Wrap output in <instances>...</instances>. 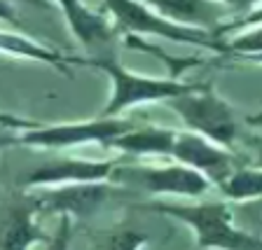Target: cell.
Wrapping results in <instances>:
<instances>
[{
  "mask_svg": "<svg viewBox=\"0 0 262 250\" xmlns=\"http://www.w3.org/2000/svg\"><path fill=\"white\" fill-rule=\"evenodd\" d=\"M0 124L14 131V138L3 141L0 145H21L33 150H68L80 145H103L126 129L136 124L131 120L117 117H103L101 120H84V122H59V124H35V122H21L10 115H0Z\"/></svg>",
  "mask_w": 262,
  "mask_h": 250,
  "instance_id": "cell-1",
  "label": "cell"
},
{
  "mask_svg": "<svg viewBox=\"0 0 262 250\" xmlns=\"http://www.w3.org/2000/svg\"><path fill=\"white\" fill-rule=\"evenodd\" d=\"M145 211L173 218L192 229L196 248H225V250H260L262 239L251 232H244L234 224L232 208L225 201L204 203H176L152 201L143 206Z\"/></svg>",
  "mask_w": 262,
  "mask_h": 250,
  "instance_id": "cell-2",
  "label": "cell"
},
{
  "mask_svg": "<svg viewBox=\"0 0 262 250\" xmlns=\"http://www.w3.org/2000/svg\"><path fill=\"white\" fill-rule=\"evenodd\" d=\"M89 65L105 73L110 80V98L108 105L101 112L103 117H117V115L126 112V110L145 103H164V101H169V98L178 96V94L190 92V89H194L199 84V82H183L178 80V75H169V77L141 75V73L124 68L110 54L92 56Z\"/></svg>",
  "mask_w": 262,
  "mask_h": 250,
  "instance_id": "cell-3",
  "label": "cell"
},
{
  "mask_svg": "<svg viewBox=\"0 0 262 250\" xmlns=\"http://www.w3.org/2000/svg\"><path fill=\"white\" fill-rule=\"evenodd\" d=\"M103 7L117 35H124V38L126 35H131V38L155 35V38H164L171 40V42L204 47L213 54H232L229 42H225L213 31L180 26V24H173L169 19H162L141 0H103Z\"/></svg>",
  "mask_w": 262,
  "mask_h": 250,
  "instance_id": "cell-4",
  "label": "cell"
},
{
  "mask_svg": "<svg viewBox=\"0 0 262 250\" xmlns=\"http://www.w3.org/2000/svg\"><path fill=\"white\" fill-rule=\"evenodd\" d=\"M164 105L178 115L183 124L187 126V131H194L227 150L234 147L236 136H239L236 112L211 84L206 82L196 84L190 92L164 101Z\"/></svg>",
  "mask_w": 262,
  "mask_h": 250,
  "instance_id": "cell-5",
  "label": "cell"
},
{
  "mask_svg": "<svg viewBox=\"0 0 262 250\" xmlns=\"http://www.w3.org/2000/svg\"><path fill=\"white\" fill-rule=\"evenodd\" d=\"M115 185L136 187L157 196H187L199 199L211 190V183L185 164H117L110 175Z\"/></svg>",
  "mask_w": 262,
  "mask_h": 250,
  "instance_id": "cell-6",
  "label": "cell"
},
{
  "mask_svg": "<svg viewBox=\"0 0 262 250\" xmlns=\"http://www.w3.org/2000/svg\"><path fill=\"white\" fill-rule=\"evenodd\" d=\"M120 190L113 180L96 183H63V185L33 187V203L38 213H54L61 218H89L110 194Z\"/></svg>",
  "mask_w": 262,
  "mask_h": 250,
  "instance_id": "cell-7",
  "label": "cell"
},
{
  "mask_svg": "<svg viewBox=\"0 0 262 250\" xmlns=\"http://www.w3.org/2000/svg\"><path fill=\"white\" fill-rule=\"evenodd\" d=\"M169 157L178 164H185L211 183L213 187L234 169V157L227 147L199 136L194 131H176Z\"/></svg>",
  "mask_w": 262,
  "mask_h": 250,
  "instance_id": "cell-8",
  "label": "cell"
},
{
  "mask_svg": "<svg viewBox=\"0 0 262 250\" xmlns=\"http://www.w3.org/2000/svg\"><path fill=\"white\" fill-rule=\"evenodd\" d=\"M122 162V157L115 159H77L63 157L47 162L42 166H35L28 173H24L21 187H49V185H63V183H96V180H110L115 166Z\"/></svg>",
  "mask_w": 262,
  "mask_h": 250,
  "instance_id": "cell-9",
  "label": "cell"
},
{
  "mask_svg": "<svg viewBox=\"0 0 262 250\" xmlns=\"http://www.w3.org/2000/svg\"><path fill=\"white\" fill-rule=\"evenodd\" d=\"M35 203L31 194H21L0 203V248H33L47 243L35 222Z\"/></svg>",
  "mask_w": 262,
  "mask_h": 250,
  "instance_id": "cell-10",
  "label": "cell"
},
{
  "mask_svg": "<svg viewBox=\"0 0 262 250\" xmlns=\"http://www.w3.org/2000/svg\"><path fill=\"white\" fill-rule=\"evenodd\" d=\"M141 3H145L162 19H169L180 26L213 31L215 35H223L220 24L229 14V10L218 0H141Z\"/></svg>",
  "mask_w": 262,
  "mask_h": 250,
  "instance_id": "cell-11",
  "label": "cell"
},
{
  "mask_svg": "<svg viewBox=\"0 0 262 250\" xmlns=\"http://www.w3.org/2000/svg\"><path fill=\"white\" fill-rule=\"evenodd\" d=\"M56 3H59V10L63 12V19L71 33L89 52H94V56L105 54L103 49L115 38H120L108 16L89 10L82 0H56Z\"/></svg>",
  "mask_w": 262,
  "mask_h": 250,
  "instance_id": "cell-12",
  "label": "cell"
},
{
  "mask_svg": "<svg viewBox=\"0 0 262 250\" xmlns=\"http://www.w3.org/2000/svg\"><path fill=\"white\" fill-rule=\"evenodd\" d=\"M176 138V129L157 124H134L108 143V150L124 157H169Z\"/></svg>",
  "mask_w": 262,
  "mask_h": 250,
  "instance_id": "cell-13",
  "label": "cell"
},
{
  "mask_svg": "<svg viewBox=\"0 0 262 250\" xmlns=\"http://www.w3.org/2000/svg\"><path fill=\"white\" fill-rule=\"evenodd\" d=\"M0 52L16 56V59H28V61H38V63L56 65L63 73H68V63H77V59L61 54V52L52 49L49 44L38 42V40L28 38V35L10 33V31H0Z\"/></svg>",
  "mask_w": 262,
  "mask_h": 250,
  "instance_id": "cell-14",
  "label": "cell"
},
{
  "mask_svg": "<svg viewBox=\"0 0 262 250\" xmlns=\"http://www.w3.org/2000/svg\"><path fill=\"white\" fill-rule=\"evenodd\" d=\"M215 187L229 201H255L262 194V171L257 166H234Z\"/></svg>",
  "mask_w": 262,
  "mask_h": 250,
  "instance_id": "cell-15",
  "label": "cell"
},
{
  "mask_svg": "<svg viewBox=\"0 0 262 250\" xmlns=\"http://www.w3.org/2000/svg\"><path fill=\"white\" fill-rule=\"evenodd\" d=\"M218 3H223L225 7H227L229 12L232 10H257V5H260V0H218Z\"/></svg>",
  "mask_w": 262,
  "mask_h": 250,
  "instance_id": "cell-16",
  "label": "cell"
},
{
  "mask_svg": "<svg viewBox=\"0 0 262 250\" xmlns=\"http://www.w3.org/2000/svg\"><path fill=\"white\" fill-rule=\"evenodd\" d=\"M0 21H7V24H16L19 16H16L14 7L7 3V0H0Z\"/></svg>",
  "mask_w": 262,
  "mask_h": 250,
  "instance_id": "cell-17",
  "label": "cell"
}]
</instances>
